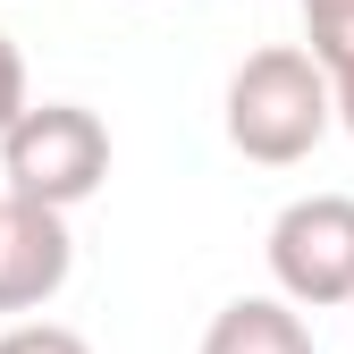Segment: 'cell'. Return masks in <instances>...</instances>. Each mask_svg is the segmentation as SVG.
Returning a JSON list of instances; mask_svg holds the SVG:
<instances>
[{"label":"cell","mask_w":354,"mask_h":354,"mask_svg":"<svg viewBox=\"0 0 354 354\" xmlns=\"http://www.w3.org/2000/svg\"><path fill=\"white\" fill-rule=\"evenodd\" d=\"M68 270H76L68 211L0 194V313H42V304L68 287Z\"/></svg>","instance_id":"277c9868"},{"label":"cell","mask_w":354,"mask_h":354,"mask_svg":"<svg viewBox=\"0 0 354 354\" xmlns=\"http://www.w3.org/2000/svg\"><path fill=\"white\" fill-rule=\"evenodd\" d=\"M304 51L321 68L354 59V0H304Z\"/></svg>","instance_id":"8992f818"},{"label":"cell","mask_w":354,"mask_h":354,"mask_svg":"<svg viewBox=\"0 0 354 354\" xmlns=\"http://www.w3.org/2000/svg\"><path fill=\"white\" fill-rule=\"evenodd\" d=\"M203 354H321V346H313V329H304V313L287 295H236V304L211 313Z\"/></svg>","instance_id":"5b68a950"},{"label":"cell","mask_w":354,"mask_h":354,"mask_svg":"<svg viewBox=\"0 0 354 354\" xmlns=\"http://www.w3.org/2000/svg\"><path fill=\"white\" fill-rule=\"evenodd\" d=\"M110 177V127L84 102H26L0 127V194L76 211L84 194H102Z\"/></svg>","instance_id":"7a4b0ae2"},{"label":"cell","mask_w":354,"mask_h":354,"mask_svg":"<svg viewBox=\"0 0 354 354\" xmlns=\"http://www.w3.org/2000/svg\"><path fill=\"white\" fill-rule=\"evenodd\" d=\"M17 110H26V59H17V42L0 34V127H9Z\"/></svg>","instance_id":"ba28073f"},{"label":"cell","mask_w":354,"mask_h":354,"mask_svg":"<svg viewBox=\"0 0 354 354\" xmlns=\"http://www.w3.org/2000/svg\"><path fill=\"white\" fill-rule=\"evenodd\" d=\"M0 354H93L76 329H59V321H17L9 337H0Z\"/></svg>","instance_id":"52a82bcc"},{"label":"cell","mask_w":354,"mask_h":354,"mask_svg":"<svg viewBox=\"0 0 354 354\" xmlns=\"http://www.w3.org/2000/svg\"><path fill=\"white\" fill-rule=\"evenodd\" d=\"M321 76H329V118L354 136V59H346V68H321Z\"/></svg>","instance_id":"9c48e42d"},{"label":"cell","mask_w":354,"mask_h":354,"mask_svg":"<svg viewBox=\"0 0 354 354\" xmlns=\"http://www.w3.org/2000/svg\"><path fill=\"white\" fill-rule=\"evenodd\" d=\"M329 76L304 42H270L228 76V144L261 169H295L329 136Z\"/></svg>","instance_id":"6da1fadb"},{"label":"cell","mask_w":354,"mask_h":354,"mask_svg":"<svg viewBox=\"0 0 354 354\" xmlns=\"http://www.w3.org/2000/svg\"><path fill=\"white\" fill-rule=\"evenodd\" d=\"M270 279L295 313L354 304V194H304L270 219Z\"/></svg>","instance_id":"3957f363"}]
</instances>
